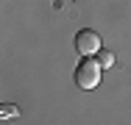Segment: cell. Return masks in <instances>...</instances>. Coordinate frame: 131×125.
I'll list each match as a JSON object with an SVG mask.
<instances>
[{
	"label": "cell",
	"mask_w": 131,
	"mask_h": 125,
	"mask_svg": "<svg viewBox=\"0 0 131 125\" xmlns=\"http://www.w3.org/2000/svg\"><path fill=\"white\" fill-rule=\"evenodd\" d=\"M101 72H103V67H101L98 58H92V56H81V64L75 67V86L84 89V92L95 89V86L101 83Z\"/></svg>",
	"instance_id": "1"
},
{
	"label": "cell",
	"mask_w": 131,
	"mask_h": 125,
	"mask_svg": "<svg viewBox=\"0 0 131 125\" xmlns=\"http://www.w3.org/2000/svg\"><path fill=\"white\" fill-rule=\"evenodd\" d=\"M75 50H78L81 56H98V50H101L98 31H89V28L78 31V33H75Z\"/></svg>",
	"instance_id": "2"
},
{
	"label": "cell",
	"mask_w": 131,
	"mask_h": 125,
	"mask_svg": "<svg viewBox=\"0 0 131 125\" xmlns=\"http://www.w3.org/2000/svg\"><path fill=\"white\" fill-rule=\"evenodd\" d=\"M17 114H20V108H17V106H3V108H0V117H3V120L17 117Z\"/></svg>",
	"instance_id": "4"
},
{
	"label": "cell",
	"mask_w": 131,
	"mask_h": 125,
	"mask_svg": "<svg viewBox=\"0 0 131 125\" xmlns=\"http://www.w3.org/2000/svg\"><path fill=\"white\" fill-rule=\"evenodd\" d=\"M98 61H101V67H112L114 64V53L112 50H98Z\"/></svg>",
	"instance_id": "3"
}]
</instances>
